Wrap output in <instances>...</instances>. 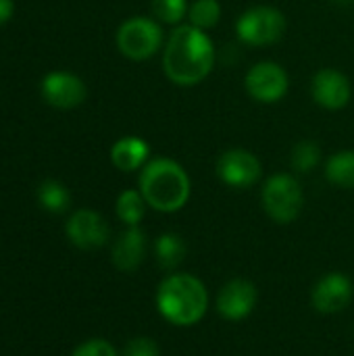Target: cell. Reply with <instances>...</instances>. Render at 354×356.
I'll return each instance as SVG.
<instances>
[{
  "mask_svg": "<svg viewBox=\"0 0 354 356\" xmlns=\"http://www.w3.org/2000/svg\"><path fill=\"white\" fill-rule=\"evenodd\" d=\"M354 296V286L348 275L344 273H328L323 275L311 294L313 307L323 315H334L344 311Z\"/></svg>",
  "mask_w": 354,
  "mask_h": 356,
  "instance_id": "30bf717a",
  "label": "cell"
},
{
  "mask_svg": "<svg viewBox=\"0 0 354 356\" xmlns=\"http://www.w3.org/2000/svg\"><path fill=\"white\" fill-rule=\"evenodd\" d=\"M236 33L248 46H269L284 38L286 17L275 6H252L240 15Z\"/></svg>",
  "mask_w": 354,
  "mask_h": 356,
  "instance_id": "5b68a950",
  "label": "cell"
},
{
  "mask_svg": "<svg viewBox=\"0 0 354 356\" xmlns=\"http://www.w3.org/2000/svg\"><path fill=\"white\" fill-rule=\"evenodd\" d=\"M150 156V146L146 140L138 136H125L117 140L111 148V161L119 171H138L148 163Z\"/></svg>",
  "mask_w": 354,
  "mask_h": 356,
  "instance_id": "9a60e30c",
  "label": "cell"
},
{
  "mask_svg": "<svg viewBox=\"0 0 354 356\" xmlns=\"http://www.w3.org/2000/svg\"><path fill=\"white\" fill-rule=\"evenodd\" d=\"M154 254L163 269H175L186 257V242L177 234H163L154 242Z\"/></svg>",
  "mask_w": 354,
  "mask_h": 356,
  "instance_id": "e0dca14e",
  "label": "cell"
},
{
  "mask_svg": "<svg viewBox=\"0 0 354 356\" xmlns=\"http://www.w3.org/2000/svg\"><path fill=\"white\" fill-rule=\"evenodd\" d=\"M319 159H321V148H319L315 142H311V140L298 142V144L292 148V156H290L292 167H294V171H298V173H309V171H313V169L317 167Z\"/></svg>",
  "mask_w": 354,
  "mask_h": 356,
  "instance_id": "44dd1931",
  "label": "cell"
},
{
  "mask_svg": "<svg viewBox=\"0 0 354 356\" xmlns=\"http://www.w3.org/2000/svg\"><path fill=\"white\" fill-rule=\"evenodd\" d=\"M261 161L244 148H230L217 161V175L230 188H250L261 179Z\"/></svg>",
  "mask_w": 354,
  "mask_h": 356,
  "instance_id": "ba28073f",
  "label": "cell"
},
{
  "mask_svg": "<svg viewBox=\"0 0 354 356\" xmlns=\"http://www.w3.org/2000/svg\"><path fill=\"white\" fill-rule=\"evenodd\" d=\"M163 46V29L154 19L131 17L117 29V48L131 60H146Z\"/></svg>",
  "mask_w": 354,
  "mask_h": 356,
  "instance_id": "8992f818",
  "label": "cell"
},
{
  "mask_svg": "<svg viewBox=\"0 0 354 356\" xmlns=\"http://www.w3.org/2000/svg\"><path fill=\"white\" fill-rule=\"evenodd\" d=\"M261 202L265 213L275 223H292L303 211L305 196L294 175L275 173L265 181L261 192Z\"/></svg>",
  "mask_w": 354,
  "mask_h": 356,
  "instance_id": "277c9868",
  "label": "cell"
},
{
  "mask_svg": "<svg viewBox=\"0 0 354 356\" xmlns=\"http://www.w3.org/2000/svg\"><path fill=\"white\" fill-rule=\"evenodd\" d=\"M325 177L338 188H354V150H342L330 156L325 165Z\"/></svg>",
  "mask_w": 354,
  "mask_h": 356,
  "instance_id": "2e32d148",
  "label": "cell"
},
{
  "mask_svg": "<svg viewBox=\"0 0 354 356\" xmlns=\"http://www.w3.org/2000/svg\"><path fill=\"white\" fill-rule=\"evenodd\" d=\"M338 2H353V0H338Z\"/></svg>",
  "mask_w": 354,
  "mask_h": 356,
  "instance_id": "484cf974",
  "label": "cell"
},
{
  "mask_svg": "<svg viewBox=\"0 0 354 356\" xmlns=\"http://www.w3.org/2000/svg\"><path fill=\"white\" fill-rule=\"evenodd\" d=\"M140 192L159 213H177L190 200L192 184L186 169L173 159H152L142 167Z\"/></svg>",
  "mask_w": 354,
  "mask_h": 356,
  "instance_id": "7a4b0ae2",
  "label": "cell"
},
{
  "mask_svg": "<svg viewBox=\"0 0 354 356\" xmlns=\"http://www.w3.org/2000/svg\"><path fill=\"white\" fill-rule=\"evenodd\" d=\"M156 309L171 325H196L209 309L207 286L190 273L169 275L161 282L156 290Z\"/></svg>",
  "mask_w": 354,
  "mask_h": 356,
  "instance_id": "3957f363",
  "label": "cell"
},
{
  "mask_svg": "<svg viewBox=\"0 0 354 356\" xmlns=\"http://www.w3.org/2000/svg\"><path fill=\"white\" fill-rule=\"evenodd\" d=\"M13 15V0H0V25L6 23Z\"/></svg>",
  "mask_w": 354,
  "mask_h": 356,
  "instance_id": "d4e9b609",
  "label": "cell"
},
{
  "mask_svg": "<svg viewBox=\"0 0 354 356\" xmlns=\"http://www.w3.org/2000/svg\"><path fill=\"white\" fill-rule=\"evenodd\" d=\"M257 296V286L252 282L232 280L217 296V313L227 321H242L255 311Z\"/></svg>",
  "mask_w": 354,
  "mask_h": 356,
  "instance_id": "7c38bea8",
  "label": "cell"
},
{
  "mask_svg": "<svg viewBox=\"0 0 354 356\" xmlns=\"http://www.w3.org/2000/svg\"><path fill=\"white\" fill-rule=\"evenodd\" d=\"M213 40L194 25H177L163 48V71L177 86L200 83L215 67Z\"/></svg>",
  "mask_w": 354,
  "mask_h": 356,
  "instance_id": "6da1fadb",
  "label": "cell"
},
{
  "mask_svg": "<svg viewBox=\"0 0 354 356\" xmlns=\"http://www.w3.org/2000/svg\"><path fill=\"white\" fill-rule=\"evenodd\" d=\"M188 2L186 0H150V10L156 21L167 23V25H177L184 21L188 13Z\"/></svg>",
  "mask_w": 354,
  "mask_h": 356,
  "instance_id": "7402d4cb",
  "label": "cell"
},
{
  "mask_svg": "<svg viewBox=\"0 0 354 356\" xmlns=\"http://www.w3.org/2000/svg\"><path fill=\"white\" fill-rule=\"evenodd\" d=\"M38 200L50 213H65L67 207L71 204L69 190L54 179H48L38 188Z\"/></svg>",
  "mask_w": 354,
  "mask_h": 356,
  "instance_id": "d6986e66",
  "label": "cell"
},
{
  "mask_svg": "<svg viewBox=\"0 0 354 356\" xmlns=\"http://www.w3.org/2000/svg\"><path fill=\"white\" fill-rule=\"evenodd\" d=\"M71 356H119L115 346L102 338H94V340H88L83 344H79L73 355Z\"/></svg>",
  "mask_w": 354,
  "mask_h": 356,
  "instance_id": "603a6c76",
  "label": "cell"
},
{
  "mask_svg": "<svg viewBox=\"0 0 354 356\" xmlns=\"http://www.w3.org/2000/svg\"><path fill=\"white\" fill-rule=\"evenodd\" d=\"M67 238L81 250H96L108 242V225L96 211L79 209L67 221Z\"/></svg>",
  "mask_w": 354,
  "mask_h": 356,
  "instance_id": "9c48e42d",
  "label": "cell"
},
{
  "mask_svg": "<svg viewBox=\"0 0 354 356\" xmlns=\"http://www.w3.org/2000/svg\"><path fill=\"white\" fill-rule=\"evenodd\" d=\"M288 86H290V77L286 69L273 60L257 63L252 69H248L244 77V88L248 96L263 104L280 102L286 96Z\"/></svg>",
  "mask_w": 354,
  "mask_h": 356,
  "instance_id": "52a82bcc",
  "label": "cell"
},
{
  "mask_svg": "<svg viewBox=\"0 0 354 356\" xmlns=\"http://www.w3.org/2000/svg\"><path fill=\"white\" fill-rule=\"evenodd\" d=\"M123 356H161L159 344L152 338H131L125 348H123Z\"/></svg>",
  "mask_w": 354,
  "mask_h": 356,
  "instance_id": "cb8c5ba5",
  "label": "cell"
},
{
  "mask_svg": "<svg viewBox=\"0 0 354 356\" xmlns=\"http://www.w3.org/2000/svg\"><path fill=\"white\" fill-rule=\"evenodd\" d=\"M42 96L50 106L73 108L86 100V83L73 73L54 71L42 79Z\"/></svg>",
  "mask_w": 354,
  "mask_h": 356,
  "instance_id": "4fadbf2b",
  "label": "cell"
},
{
  "mask_svg": "<svg viewBox=\"0 0 354 356\" xmlns=\"http://www.w3.org/2000/svg\"><path fill=\"white\" fill-rule=\"evenodd\" d=\"M146 257V236L144 232L134 225V227H127L113 244V250H111V259H113V265L123 271V273H131L136 271L142 261Z\"/></svg>",
  "mask_w": 354,
  "mask_h": 356,
  "instance_id": "5bb4252c",
  "label": "cell"
},
{
  "mask_svg": "<svg viewBox=\"0 0 354 356\" xmlns=\"http://www.w3.org/2000/svg\"><path fill=\"white\" fill-rule=\"evenodd\" d=\"M146 207L148 204H146V200H144L140 190H125V192L119 194L115 211H117V217L127 227H134V225H140V221L144 219Z\"/></svg>",
  "mask_w": 354,
  "mask_h": 356,
  "instance_id": "ac0fdd59",
  "label": "cell"
},
{
  "mask_svg": "<svg viewBox=\"0 0 354 356\" xmlns=\"http://www.w3.org/2000/svg\"><path fill=\"white\" fill-rule=\"evenodd\" d=\"M311 94L319 106L328 111H340L351 102L353 86H351V79L342 71L321 69L315 73L311 81Z\"/></svg>",
  "mask_w": 354,
  "mask_h": 356,
  "instance_id": "8fae6325",
  "label": "cell"
},
{
  "mask_svg": "<svg viewBox=\"0 0 354 356\" xmlns=\"http://www.w3.org/2000/svg\"><path fill=\"white\" fill-rule=\"evenodd\" d=\"M188 19H190V25L202 31L213 29L221 19V6L217 0H196L188 8Z\"/></svg>",
  "mask_w": 354,
  "mask_h": 356,
  "instance_id": "ffe728a7",
  "label": "cell"
}]
</instances>
